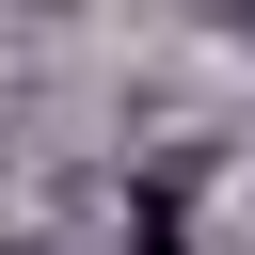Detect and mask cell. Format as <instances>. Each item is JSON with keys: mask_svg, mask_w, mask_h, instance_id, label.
Here are the masks:
<instances>
[]
</instances>
